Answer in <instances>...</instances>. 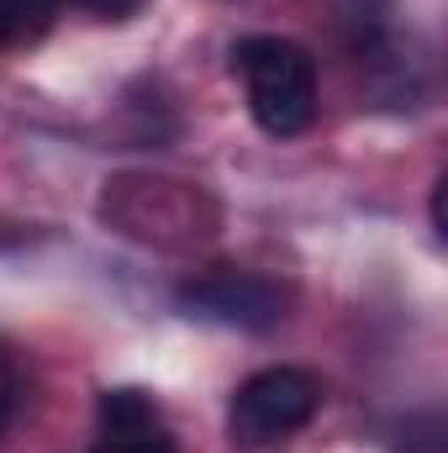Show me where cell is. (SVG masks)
<instances>
[{
  "label": "cell",
  "mask_w": 448,
  "mask_h": 453,
  "mask_svg": "<svg viewBox=\"0 0 448 453\" xmlns=\"http://www.w3.org/2000/svg\"><path fill=\"white\" fill-rule=\"evenodd\" d=\"M232 69L248 85V111L269 137H296L317 116V58L290 37H243Z\"/></svg>",
  "instance_id": "cell-1"
},
{
  "label": "cell",
  "mask_w": 448,
  "mask_h": 453,
  "mask_svg": "<svg viewBox=\"0 0 448 453\" xmlns=\"http://www.w3.org/2000/svg\"><path fill=\"white\" fill-rule=\"evenodd\" d=\"M322 406V390L306 369H259L237 385L232 395V438L243 449H269L290 433H301Z\"/></svg>",
  "instance_id": "cell-2"
},
{
  "label": "cell",
  "mask_w": 448,
  "mask_h": 453,
  "mask_svg": "<svg viewBox=\"0 0 448 453\" xmlns=\"http://www.w3.org/2000/svg\"><path fill=\"white\" fill-rule=\"evenodd\" d=\"M180 306L201 322H222V327H237V333H264L285 317V301L269 280L259 274H237V269H222V274H201L190 285H180Z\"/></svg>",
  "instance_id": "cell-3"
},
{
  "label": "cell",
  "mask_w": 448,
  "mask_h": 453,
  "mask_svg": "<svg viewBox=\"0 0 448 453\" xmlns=\"http://www.w3.org/2000/svg\"><path fill=\"white\" fill-rule=\"evenodd\" d=\"M53 11H58V0H0V48L42 37Z\"/></svg>",
  "instance_id": "cell-4"
},
{
  "label": "cell",
  "mask_w": 448,
  "mask_h": 453,
  "mask_svg": "<svg viewBox=\"0 0 448 453\" xmlns=\"http://www.w3.org/2000/svg\"><path fill=\"white\" fill-rule=\"evenodd\" d=\"M101 422H106V433H143V427H158V411L143 390H106Z\"/></svg>",
  "instance_id": "cell-5"
},
{
  "label": "cell",
  "mask_w": 448,
  "mask_h": 453,
  "mask_svg": "<svg viewBox=\"0 0 448 453\" xmlns=\"http://www.w3.org/2000/svg\"><path fill=\"white\" fill-rule=\"evenodd\" d=\"M90 453H180L158 427H143V433H106Z\"/></svg>",
  "instance_id": "cell-6"
},
{
  "label": "cell",
  "mask_w": 448,
  "mask_h": 453,
  "mask_svg": "<svg viewBox=\"0 0 448 453\" xmlns=\"http://www.w3.org/2000/svg\"><path fill=\"white\" fill-rule=\"evenodd\" d=\"M396 453H444V417H417V422H406V443Z\"/></svg>",
  "instance_id": "cell-7"
},
{
  "label": "cell",
  "mask_w": 448,
  "mask_h": 453,
  "mask_svg": "<svg viewBox=\"0 0 448 453\" xmlns=\"http://www.w3.org/2000/svg\"><path fill=\"white\" fill-rule=\"evenodd\" d=\"M16 401H21V380H16L11 353L0 348V433H5V427H11V417H16Z\"/></svg>",
  "instance_id": "cell-8"
},
{
  "label": "cell",
  "mask_w": 448,
  "mask_h": 453,
  "mask_svg": "<svg viewBox=\"0 0 448 453\" xmlns=\"http://www.w3.org/2000/svg\"><path fill=\"white\" fill-rule=\"evenodd\" d=\"M69 5H80V11H90V16H112V21H121V16H132L143 0H69Z\"/></svg>",
  "instance_id": "cell-9"
},
{
  "label": "cell",
  "mask_w": 448,
  "mask_h": 453,
  "mask_svg": "<svg viewBox=\"0 0 448 453\" xmlns=\"http://www.w3.org/2000/svg\"><path fill=\"white\" fill-rule=\"evenodd\" d=\"M433 226L444 232V180H438V190H433Z\"/></svg>",
  "instance_id": "cell-10"
}]
</instances>
